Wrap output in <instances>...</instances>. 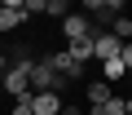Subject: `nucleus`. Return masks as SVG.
<instances>
[{
	"label": "nucleus",
	"instance_id": "nucleus-5",
	"mask_svg": "<svg viewBox=\"0 0 132 115\" xmlns=\"http://www.w3.org/2000/svg\"><path fill=\"white\" fill-rule=\"evenodd\" d=\"M62 31H66V40H71V44L93 40V22H88L84 13H66V18H62Z\"/></svg>",
	"mask_w": 132,
	"mask_h": 115
},
{
	"label": "nucleus",
	"instance_id": "nucleus-1",
	"mask_svg": "<svg viewBox=\"0 0 132 115\" xmlns=\"http://www.w3.org/2000/svg\"><path fill=\"white\" fill-rule=\"evenodd\" d=\"M62 89H66V80L48 67V53L40 62H31V93H62Z\"/></svg>",
	"mask_w": 132,
	"mask_h": 115
},
{
	"label": "nucleus",
	"instance_id": "nucleus-2",
	"mask_svg": "<svg viewBox=\"0 0 132 115\" xmlns=\"http://www.w3.org/2000/svg\"><path fill=\"white\" fill-rule=\"evenodd\" d=\"M5 75V89H9V97L18 102V97H31V62H13L9 71H0Z\"/></svg>",
	"mask_w": 132,
	"mask_h": 115
},
{
	"label": "nucleus",
	"instance_id": "nucleus-7",
	"mask_svg": "<svg viewBox=\"0 0 132 115\" xmlns=\"http://www.w3.org/2000/svg\"><path fill=\"white\" fill-rule=\"evenodd\" d=\"M93 58H97V62H110V58H119V40H114L110 31H97V35H93Z\"/></svg>",
	"mask_w": 132,
	"mask_h": 115
},
{
	"label": "nucleus",
	"instance_id": "nucleus-11",
	"mask_svg": "<svg viewBox=\"0 0 132 115\" xmlns=\"http://www.w3.org/2000/svg\"><path fill=\"white\" fill-rule=\"evenodd\" d=\"M66 13H71L66 0H44V18H66Z\"/></svg>",
	"mask_w": 132,
	"mask_h": 115
},
{
	"label": "nucleus",
	"instance_id": "nucleus-6",
	"mask_svg": "<svg viewBox=\"0 0 132 115\" xmlns=\"http://www.w3.org/2000/svg\"><path fill=\"white\" fill-rule=\"evenodd\" d=\"M22 22H27L22 0H5V5H0V35H5V31H13V27H22Z\"/></svg>",
	"mask_w": 132,
	"mask_h": 115
},
{
	"label": "nucleus",
	"instance_id": "nucleus-15",
	"mask_svg": "<svg viewBox=\"0 0 132 115\" xmlns=\"http://www.w3.org/2000/svg\"><path fill=\"white\" fill-rule=\"evenodd\" d=\"M123 111H128V115H132V97H123Z\"/></svg>",
	"mask_w": 132,
	"mask_h": 115
},
{
	"label": "nucleus",
	"instance_id": "nucleus-8",
	"mask_svg": "<svg viewBox=\"0 0 132 115\" xmlns=\"http://www.w3.org/2000/svg\"><path fill=\"white\" fill-rule=\"evenodd\" d=\"M62 106V93H31V115H57Z\"/></svg>",
	"mask_w": 132,
	"mask_h": 115
},
{
	"label": "nucleus",
	"instance_id": "nucleus-4",
	"mask_svg": "<svg viewBox=\"0 0 132 115\" xmlns=\"http://www.w3.org/2000/svg\"><path fill=\"white\" fill-rule=\"evenodd\" d=\"M48 67H53V71H57V75H62L66 84L84 75V67H79L75 58H71V49H57V53H48Z\"/></svg>",
	"mask_w": 132,
	"mask_h": 115
},
{
	"label": "nucleus",
	"instance_id": "nucleus-9",
	"mask_svg": "<svg viewBox=\"0 0 132 115\" xmlns=\"http://www.w3.org/2000/svg\"><path fill=\"white\" fill-rule=\"evenodd\" d=\"M110 97H114V89H110L106 80H93V84H88V106H106Z\"/></svg>",
	"mask_w": 132,
	"mask_h": 115
},
{
	"label": "nucleus",
	"instance_id": "nucleus-14",
	"mask_svg": "<svg viewBox=\"0 0 132 115\" xmlns=\"http://www.w3.org/2000/svg\"><path fill=\"white\" fill-rule=\"evenodd\" d=\"M0 71H5V40H0Z\"/></svg>",
	"mask_w": 132,
	"mask_h": 115
},
{
	"label": "nucleus",
	"instance_id": "nucleus-13",
	"mask_svg": "<svg viewBox=\"0 0 132 115\" xmlns=\"http://www.w3.org/2000/svg\"><path fill=\"white\" fill-rule=\"evenodd\" d=\"M13 115H31V97H18L13 102Z\"/></svg>",
	"mask_w": 132,
	"mask_h": 115
},
{
	"label": "nucleus",
	"instance_id": "nucleus-3",
	"mask_svg": "<svg viewBox=\"0 0 132 115\" xmlns=\"http://www.w3.org/2000/svg\"><path fill=\"white\" fill-rule=\"evenodd\" d=\"M123 13V0H84V18L88 22H101L106 31H110V22Z\"/></svg>",
	"mask_w": 132,
	"mask_h": 115
},
{
	"label": "nucleus",
	"instance_id": "nucleus-10",
	"mask_svg": "<svg viewBox=\"0 0 132 115\" xmlns=\"http://www.w3.org/2000/svg\"><path fill=\"white\" fill-rule=\"evenodd\" d=\"M88 115H128V111H123V97L114 93V97H110L106 106H88Z\"/></svg>",
	"mask_w": 132,
	"mask_h": 115
},
{
	"label": "nucleus",
	"instance_id": "nucleus-12",
	"mask_svg": "<svg viewBox=\"0 0 132 115\" xmlns=\"http://www.w3.org/2000/svg\"><path fill=\"white\" fill-rule=\"evenodd\" d=\"M119 62H123V71H132V44H119Z\"/></svg>",
	"mask_w": 132,
	"mask_h": 115
}]
</instances>
